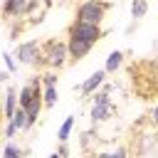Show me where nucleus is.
<instances>
[{
  "instance_id": "obj_1",
  "label": "nucleus",
  "mask_w": 158,
  "mask_h": 158,
  "mask_svg": "<svg viewBox=\"0 0 158 158\" xmlns=\"http://www.w3.org/2000/svg\"><path fill=\"white\" fill-rule=\"evenodd\" d=\"M69 62V47L67 42L62 40H47L42 42V52H40V59H37V69H62L64 64Z\"/></svg>"
},
{
  "instance_id": "obj_2",
  "label": "nucleus",
  "mask_w": 158,
  "mask_h": 158,
  "mask_svg": "<svg viewBox=\"0 0 158 158\" xmlns=\"http://www.w3.org/2000/svg\"><path fill=\"white\" fill-rule=\"evenodd\" d=\"M109 10H111V2H106V0H84V2L77 7V20H79V22L101 25V20L106 17Z\"/></svg>"
},
{
  "instance_id": "obj_3",
  "label": "nucleus",
  "mask_w": 158,
  "mask_h": 158,
  "mask_svg": "<svg viewBox=\"0 0 158 158\" xmlns=\"http://www.w3.org/2000/svg\"><path fill=\"white\" fill-rule=\"evenodd\" d=\"M67 37H79V40H86V42L96 44V42L104 37V30H101V25H91V22H79V20H74V22L67 27Z\"/></svg>"
},
{
  "instance_id": "obj_4",
  "label": "nucleus",
  "mask_w": 158,
  "mask_h": 158,
  "mask_svg": "<svg viewBox=\"0 0 158 158\" xmlns=\"http://www.w3.org/2000/svg\"><path fill=\"white\" fill-rule=\"evenodd\" d=\"M109 91H111V86H104L101 91H96L94 94V106H91V111H89V118L94 121V123H99V121H106L109 116H111V99H109Z\"/></svg>"
},
{
  "instance_id": "obj_5",
  "label": "nucleus",
  "mask_w": 158,
  "mask_h": 158,
  "mask_svg": "<svg viewBox=\"0 0 158 158\" xmlns=\"http://www.w3.org/2000/svg\"><path fill=\"white\" fill-rule=\"evenodd\" d=\"M40 52H42V44H40L37 40H27V42H20V44H17L15 57H17L20 64H37Z\"/></svg>"
},
{
  "instance_id": "obj_6",
  "label": "nucleus",
  "mask_w": 158,
  "mask_h": 158,
  "mask_svg": "<svg viewBox=\"0 0 158 158\" xmlns=\"http://www.w3.org/2000/svg\"><path fill=\"white\" fill-rule=\"evenodd\" d=\"M67 47H69V62H79L91 52L94 44L86 40H79V37H67Z\"/></svg>"
},
{
  "instance_id": "obj_7",
  "label": "nucleus",
  "mask_w": 158,
  "mask_h": 158,
  "mask_svg": "<svg viewBox=\"0 0 158 158\" xmlns=\"http://www.w3.org/2000/svg\"><path fill=\"white\" fill-rule=\"evenodd\" d=\"M27 5H30V0H5V2H2V17H5V20L25 17Z\"/></svg>"
},
{
  "instance_id": "obj_8",
  "label": "nucleus",
  "mask_w": 158,
  "mask_h": 158,
  "mask_svg": "<svg viewBox=\"0 0 158 158\" xmlns=\"http://www.w3.org/2000/svg\"><path fill=\"white\" fill-rule=\"evenodd\" d=\"M106 74H109L106 69H99V72H94V74H91V77H89V79H86L81 86H77V89H79L84 96H89V94H96V91H99V86H104V81H106Z\"/></svg>"
},
{
  "instance_id": "obj_9",
  "label": "nucleus",
  "mask_w": 158,
  "mask_h": 158,
  "mask_svg": "<svg viewBox=\"0 0 158 158\" xmlns=\"http://www.w3.org/2000/svg\"><path fill=\"white\" fill-rule=\"evenodd\" d=\"M17 109H20V94H17V89L10 84V86L5 89V118L10 121Z\"/></svg>"
},
{
  "instance_id": "obj_10",
  "label": "nucleus",
  "mask_w": 158,
  "mask_h": 158,
  "mask_svg": "<svg viewBox=\"0 0 158 158\" xmlns=\"http://www.w3.org/2000/svg\"><path fill=\"white\" fill-rule=\"evenodd\" d=\"M123 57H126V54H123L121 49H114V52L109 54V59H106V67H104V69H106L109 74H111V72H116V69L123 64Z\"/></svg>"
},
{
  "instance_id": "obj_11",
  "label": "nucleus",
  "mask_w": 158,
  "mask_h": 158,
  "mask_svg": "<svg viewBox=\"0 0 158 158\" xmlns=\"http://www.w3.org/2000/svg\"><path fill=\"white\" fill-rule=\"evenodd\" d=\"M10 121H12L15 126H17V131H27V128H30V116H27V111H25L22 106H20V109L15 111V116H12Z\"/></svg>"
},
{
  "instance_id": "obj_12",
  "label": "nucleus",
  "mask_w": 158,
  "mask_h": 158,
  "mask_svg": "<svg viewBox=\"0 0 158 158\" xmlns=\"http://www.w3.org/2000/svg\"><path fill=\"white\" fill-rule=\"evenodd\" d=\"M72 128H74V116H67V118H64V123H62V126H59V131H57V141H59V143H67V141H69Z\"/></svg>"
},
{
  "instance_id": "obj_13",
  "label": "nucleus",
  "mask_w": 158,
  "mask_h": 158,
  "mask_svg": "<svg viewBox=\"0 0 158 158\" xmlns=\"http://www.w3.org/2000/svg\"><path fill=\"white\" fill-rule=\"evenodd\" d=\"M146 12H148V0H133V2H131V17H133L136 22H138Z\"/></svg>"
},
{
  "instance_id": "obj_14",
  "label": "nucleus",
  "mask_w": 158,
  "mask_h": 158,
  "mask_svg": "<svg viewBox=\"0 0 158 158\" xmlns=\"http://www.w3.org/2000/svg\"><path fill=\"white\" fill-rule=\"evenodd\" d=\"M22 156H25V151H22L20 146H15L12 141L5 143V148H2V158H22Z\"/></svg>"
},
{
  "instance_id": "obj_15",
  "label": "nucleus",
  "mask_w": 158,
  "mask_h": 158,
  "mask_svg": "<svg viewBox=\"0 0 158 158\" xmlns=\"http://www.w3.org/2000/svg\"><path fill=\"white\" fill-rule=\"evenodd\" d=\"M2 59H5V67H7V72H17V57H15V52H5L2 54Z\"/></svg>"
},
{
  "instance_id": "obj_16",
  "label": "nucleus",
  "mask_w": 158,
  "mask_h": 158,
  "mask_svg": "<svg viewBox=\"0 0 158 158\" xmlns=\"http://www.w3.org/2000/svg\"><path fill=\"white\" fill-rule=\"evenodd\" d=\"M57 104V89L54 86H44V106H54Z\"/></svg>"
},
{
  "instance_id": "obj_17",
  "label": "nucleus",
  "mask_w": 158,
  "mask_h": 158,
  "mask_svg": "<svg viewBox=\"0 0 158 158\" xmlns=\"http://www.w3.org/2000/svg\"><path fill=\"white\" fill-rule=\"evenodd\" d=\"M96 158H128V151H126V146H118L116 151H111V153H99Z\"/></svg>"
},
{
  "instance_id": "obj_18",
  "label": "nucleus",
  "mask_w": 158,
  "mask_h": 158,
  "mask_svg": "<svg viewBox=\"0 0 158 158\" xmlns=\"http://www.w3.org/2000/svg\"><path fill=\"white\" fill-rule=\"evenodd\" d=\"M40 77H42V84H44V86H54V84H57V74H54V69L42 72Z\"/></svg>"
},
{
  "instance_id": "obj_19",
  "label": "nucleus",
  "mask_w": 158,
  "mask_h": 158,
  "mask_svg": "<svg viewBox=\"0 0 158 158\" xmlns=\"http://www.w3.org/2000/svg\"><path fill=\"white\" fill-rule=\"evenodd\" d=\"M15 133H17V126H15V123H12V121H7V126H5V138H7V141H10V138H12V136H15Z\"/></svg>"
},
{
  "instance_id": "obj_20",
  "label": "nucleus",
  "mask_w": 158,
  "mask_h": 158,
  "mask_svg": "<svg viewBox=\"0 0 158 158\" xmlns=\"http://www.w3.org/2000/svg\"><path fill=\"white\" fill-rule=\"evenodd\" d=\"M57 153H59L62 158H67V156H69V148H67V143H59V148H57Z\"/></svg>"
},
{
  "instance_id": "obj_21",
  "label": "nucleus",
  "mask_w": 158,
  "mask_h": 158,
  "mask_svg": "<svg viewBox=\"0 0 158 158\" xmlns=\"http://www.w3.org/2000/svg\"><path fill=\"white\" fill-rule=\"evenodd\" d=\"M151 118H153V123H158V101H156V106H153V111H151Z\"/></svg>"
},
{
  "instance_id": "obj_22",
  "label": "nucleus",
  "mask_w": 158,
  "mask_h": 158,
  "mask_svg": "<svg viewBox=\"0 0 158 158\" xmlns=\"http://www.w3.org/2000/svg\"><path fill=\"white\" fill-rule=\"evenodd\" d=\"M47 158H62V156H59V153H52V156H47Z\"/></svg>"
}]
</instances>
